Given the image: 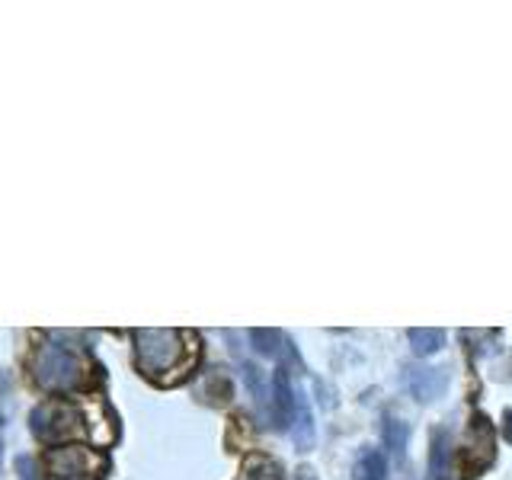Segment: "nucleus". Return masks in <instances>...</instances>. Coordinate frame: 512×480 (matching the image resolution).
Returning <instances> with one entry per match:
<instances>
[{
  "label": "nucleus",
  "mask_w": 512,
  "mask_h": 480,
  "mask_svg": "<svg viewBox=\"0 0 512 480\" xmlns=\"http://www.w3.org/2000/svg\"><path fill=\"white\" fill-rule=\"evenodd\" d=\"M445 343V333L436 330V327H413L410 330V346L416 356H432V352H439Z\"/></svg>",
  "instance_id": "f8f14e48"
},
{
  "label": "nucleus",
  "mask_w": 512,
  "mask_h": 480,
  "mask_svg": "<svg viewBox=\"0 0 512 480\" xmlns=\"http://www.w3.org/2000/svg\"><path fill=\"white\" fill-rule=\"evenodd\" d=\"M496 461V439H493V423L484 413H474L468 423V436H464V452H461V471L464 477H480L490 464Z\"/></svg>",
  "instance_id": "39448f33"
},
{
  "label": "nucleus",
  "mask_w": 512,
  "mask_h": 480,
  "mask_svg": "<svg viewBox=\"0 0 512 480\" xmlns=\"http://www.w3.org/2000/svg\"><path fill=\"white\" fill-rule=\"evenodd\" d=\"M445 372L442 368H429V365H410L407 368V388L416 400H423V404H429V400H436L442 391H445Z\"/></svg>",
  "instance_id": "423d86ee"
},
{
  "label": "nucleus",
  "mask_w": 512,
  "mask_h": 480,
  "mask_svg": "<svg viewBox=\"0 0 512 480\" xmlns=\"http://www.w3.org/2000/svg\"><path fill=\"white\" fill-rule=\"evenodd\" d=\"M135 340V368L154 381V384H170L183 381L199 359V343L196 333L189 330H173V327H144L132 333Z\"/></svg>",
  "instance_id": "f257e3e1"
},
{
  "label": "nucleus",
  "mask_w": 512,
  "mask_h": 480,
  "mask_svg": "<svg viewBox=\"0 0 512 480\" xmlns=\"http://www.w3.org/2000/svg\"><path fill=\"white\" fill-rule=\"evenodd\" d=\"M429 480H448V432H432V452H429Z\"/></svg>",
  "instance_id": "9d476101"
},
{
  "label": "nucleus",
  "mask_w": 512,
  "mask_h": 480,
  "mask_svg": "<svg viewBox=\"0 0 512 480\" xmlns=\"http://www.w3.org/2000/svg\"><path fill=\"white\" fill-rule=\"evenodd\" d=\"M384 474H388V461H384L378 448H365L352 464V477L356 480H384Z\"/></svg>",
  "instance_id": "1a4fd4ad"
},
{
  "label": "nucleus",
  "mask_w": 512,
  "mask_h": 480,
  "mask_svg": "<svg viewBox=\"0 0 512 480\" xmlns=\"http://www.w3.org/2000/svg\"><path fill=\"white\" fill-rule=\"evenodd\" d=\"M0 429H4V420H0ZM0 458H4V432H0Z\"/></svg>",
  "instance_id": "6ab92c4d"
},
{
  "label": "nucleus",
  "mask_w": 512,
  "mask_h": 480,
  "mask_svg": "<svg viewBox=\"0 0 512 480\" xmlns=\"http://www.w3.org/2000/svg\"><path fill=\"white\" fill-rule=\"evenodd\" d=\"M272 394H276V423L279 426H292L298 397L292 391V381H288V368H279V372H276V384H272Z\"/></svg>",
  "instance_id": "0eeeda50"
},
{
  "label": "nucleus",
  "mask_w": 512,
  "mask_h": 480,
  "mask_svg": "<svg viewBox=\"0 0 512 480\" xmlns=\"http://www.w3.org/2000/svg\"><path fill=\"white\" fill-rule=\"evenodd\" d=\"M29 372H32V381L48 394H74L77 388L87 384L90 359L80 349L61 340H45L32 349Z\"/></svg>",
  "instance_id": "f03ea898"
},
{
  "label": "nucleus",
  "mask_w": 512,
  "mask_h": 480,
  "mask_svg": "<svg viewBox=\"0 0 512 480\" xmlns=\"http://www.w3.org/2000/svg\"><path fill=\"white\" fill-rule=\"evenodd\" d=\"M16 474H20V480H39V471H36V461L20 455L16 458Z\"/></svg>",
  "instance_id": "2eb2a0df"
},
{
  "label": "nucleus",
  "mask_w": 512,
  "mask_h": 480,
  "mask_svg": "<svg viewBox=\"0 0 512 480\" xmlns=\"http://www.w3.org/2000/svg\"><path fill=\"white\" fill-rule=\"evenodd\" d=\"M32 436L45 445H68L84 436V413H80L68 400H42L29 416Z\"/></svg>",
  "instance_id": "7ed1b4c3"
},
{
  "label": "nucleus",
  "mask_w": 512,
  "mask_h": 480,
  "mask_svg": "<svg viewBox=\"0 0 512 480\" xmlns=\"http://www.w3.org/2000/svg\"><path fill=\"white\" fill-rule=\"evenodd\" d=\"M407 442H410V426L404 420H384V445H388V452L394 458H404L407 452Z\"/></svg>",
  "instance_id": "ddd939ff"
},
{
  "label": "nucleus",
  "mask_w": 512,
  "mask_h": 480,
  "mask_svg": "<svg viewBox=\"0 0 512 480\" xmlns=\"http://www.w3.org/2000/svg\"><path fill=\"white\" fill-rule=\"evenodd\" d=\"M237 480H285V474H282V468L272 458L253 455V458H247L244 474H240Z\"/></svg>",
  "instance_id": "9b49d317"
},
{
  "label": "nucleus",
  "mask_w": 512,
  "mask_h": 480,
  "mask_svg": "<svg viewBox=\"0 0 512 480\" xmlns=\"http://www.w3.org/2000/svg\"><path fill=\"white\" fill-rule=\"evenodd\" d=\"M106 458L84 445H58L45 455L48 480H100Z\"/></svg>",
  "instance_id": "20e7f679"
},
{
  "label": "nucleus",
  "mask_w": 512,
  "mask_h": 480,
  "mask_svg": "<svg viewBox=\"0 0 512 480\" xmlns=\"http://www.w3.org/2000/svg\"><path fill=\"white\" fill-rule=\"evenodd\" d=\"M10 404V378L0 375V410H4Z\"/></svg>",
  "instance_id": "dca6fc26"
},
{
  "label": "nucleus",
  "mask_w": 512,
  "mask_h": 480,
  "mask_svg": "<svg viewBox=\"0 0 512 480\" xmlns=\"http://www.w3.org/2000/svg\"><path fill=\"white\" fill-rule=\"evenodd\" d=\"M298 480H317V477H314L308 468H301V471H298Z\"/></svg>",
  "instance_id": "a211bd4d"
},
{
  "label": "nucleus",
  "mask_w": 512,
  "mask_h": 480,
  "mask_svg": "<svg viewBox=\"0 0 512 480\" xmlns=\"http://www.w3.org/2000/svg\"><path fill=\"white\" fill-rule=\"evenodd\" d=\"M503 432H506V442H512V410L503 413Z\"/></svg>",
  "instance_id": "f3484780"
},
{
  "label": "nucleus",
  "mask_w": 512,
  "mask_h": 480,
  "mask_svg": "<svg viewBox=\"0 0 512 480\" xmlns=\"http://www.w3.org/2000/svg\"><path fill=\"white\" fill-rule=\"evenodd\" d=\"M292 439L298 445V452H311L314 445V416H311V407L308 400L298 397V407H295V416H292Z\"/></svg>",
  "instance_id": "6e6552de"
},
{
  "label": "nucleus",
  "mask_w": 512,
  "mask_h": 480,
  "mask_svg": "<svg viewBox=\"0 0 512 480\" xmlns=\"http://www.w3.org/2000/svg\"><path fill=\"white\" fill-rule=\"evenodd\" d=\"M250 336H253L256 352H263V356H269V359H279V356H282V349L288 346L282 330H269V327H266V330H253Z\"/></svg>",
  "instance_id": "4468645a"
}]
</instances>
